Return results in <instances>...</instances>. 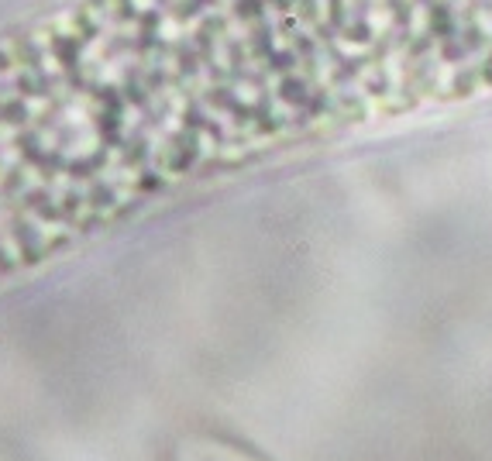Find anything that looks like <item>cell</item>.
<instances>
[{
	"label": "cell",
	"mask_w": 492,
	"mask_h": 461,
	"mask_svg": "<svg viewBox=\"0 0 492 461\" xmlns=\"http://www.w3.org/2000/svg\"><path fill=\"white\" fill-rule=\"evenodd\" d=\"M424 28L447 110L492 100V0H424Z\"/></svg>",
	"instance_id": "cell-1"
}]
</instances>
